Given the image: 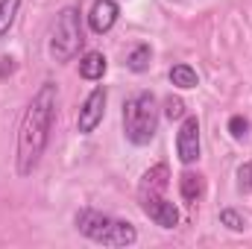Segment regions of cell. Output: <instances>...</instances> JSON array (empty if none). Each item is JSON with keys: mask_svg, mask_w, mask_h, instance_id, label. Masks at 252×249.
<instances>
[{"mask_svg": "<svg viewBox=\"0 0 252 249\" xmlns=\"http://www.w3.org/2000/svg\"><path fill=\"white\" fill-rule=\"evenodd\" d=\"M167 185H170V167H167V164H156V167H150V170L141 176L138 196H144V193H164Z\"/></svg>", "mask_w": 252, "mask_h": 249, "instance_id": "obj_9", "label": "cell"}, {"mask_svg": "<svg viewBox=\"0 0 252 249\" xmlns=\"http://www.w3.org/2000/svg\"><path fill=\"white\" fill-rule=\"evenodd\" d=\"M124 132L135 147H147L158 132V106L150 91L129 97L124 106Z\"/></svg>", "mask_w": 252, "mask_h": 249, "instance_id": "obj_3", "label": "cell"}, {"mask_svg": "<svg viewBox=\"0 0 252 249\" xmlns=\"http://www.w3.org/2000/svg\"><path fill=\"white\" fill-rule=\"evenodd\" d=\"M164 115H167L170 121H182V118H185V103H182L179 97H167V100H164Z\"/></svg>", "mask_w": 252, "mask_h": 249, "instance_id": "obj_16", "label": "cell"}, {"mask_svg": "<svg viewBox=\"0 0 252 249\" xmlns=\"http://www.w3.org/2000/svg\"><path fill=\"white\" fill-rule=\"evenodd\" d=\"M56 103H59V91L53 82H44L35 97L30 100L24 118H21V129H18V147H15V161H18V176H30L47 144H50V132H53V121H56Z\"/></svg>", "mask_w": 252, "mask_h": 249, "instance_id": "obj_1", "label": "cell"}, {"mask_svg": "<svg viewBox=\"0 0 252 249\" xmlns=\"http://www.w3.org/2000/svg\"><path fill=\"white\" fill-rule=\"evenodd\" d=\"M73 223H76L79 235H85L88 241L103 244V247H132L138 241V229L129 220H118V217L94 211V208L76 211Z\"/></svg>", "mask_w": 252, "mask_h": 249, "instance_id": "obj_2", "label": "cell"}, {"mask_svg": "<svg viewBox=\"0 0 252 249\" xmlns=\"http://www.w3.org/2000/svg\"><path fill=\"white\" fill-rule=\"evenodd\" d=\"M170 82L176 88H196L199 85V76H196V70L190 64H173L170 67Z\"/></svg>", "mask_w": 252, "mask_h": 249, "instance_id": "obj_13", "label": "cell"}, {"mask_svg": "<svg viewBox=\"0 0 252 249\" xmlns=\"http://www.w3.org/2000/svg\"><path fill=\"white\" fill-rule=\"evenodd\" d=\"M106 56L100 53V50H88L82 59H79V76L82 79H103V73H106Z\"/></svg>", "mask_w": 252, "mask_h": 249, "instance_id": "obj_10", "label": "cell"}, {"mask_svg": "<svg viewBox=\"0 0 252 249\" xmlns=\"http://www.w3.org/2000/svg\"><path fill=\"white\" fill-rule=\"evenodd\" d=\"M138 199H141L144 214H147L156 226H161V229H176V226H179V208H176L164 193H144V196H138Z\"/></svg>", "mask_w": 252, "mask_h": 249, "instance_id": "obj_6", "label": "cell"}, {"mask_svg": "<svg viewBox=\"0 0 252 249\" xmlns=\"http://www.w3.org/2000/svg\"><path fill=\"white\" fill-rule=\"evenodd\" d=\"M82 12L76 6H64L50 32V56L53 62H70L82 47Z\"/></svg>", "mask_w": 252, "mask_h": 249, "instance_id": "obj_4", "label": "cell"}, {"mask_svg": "<svg viewBox=\"0 0 252 249\" xmlns=\"http://www.w3.org/2000/svg\"><path fill=\"white\" fill-rule=\"evenodd\" d=\"M229 132H232V138H244L247 132H250V121L244 118V115H235V118H229Z\"/></svg>", "mask_w": 252, "mask_h": 249, "instance_id": "obj_17", "label": "cell"}, {"mask_svg": "<svg viewBox=\"0 0 252 249\" xmlns=\"http://www.w3.org/2000/svg\"><path fill=\"white\" fill-rule=\"evenodd\" d=\"M150 62H153V50H150V44H138V47H132V53L126 56V67H129L132 73H144V70H150Z\"/></svg>", "mask_w": 252, "mask_h": 249, "instance_id": "obj_12", "label": "cell"}, {"mask_svg": "<svg viewBox=\"0 0 252 249\" xmlns=\"http://www.w3.org/2000/svg\"><path fill=\"white\" fill-rule=\"evenodd\" d=\"M18 9H21V0H0V38L12 30Z\"/></svg>", "mask_w": 252, "mask_h": 249, "instance_id": "obj_14", "label": "cell"}, {"mask_svg": "<svg viewBox=\"0 0 252 249\" xmlns=\"http://www.w3.org/2000/svg\"><path fill=\"white\" fill-rule=\"evenodd\" d=\"M238 187H241L244 193H252V161H247V164L238 167Z\"/></svg>", "mask_w": 252, "mask_h": 249, "instance_id": "obj_18", "label": "cell"}, {"mask_svg": "<svg viewBox=\"0 0 252 249\" xmlns=\"http://www.w3.org/2000/svg\"><path fill=\"white\" fill-rule=\"evenodd\" d=\"M106 100H109L106 85H97V88L85 97V103H82V109H79V118H76V129H79V135H91L97 126L103 124Z\"/></svg>", "mask_w": 252, "mask_h": 249, "instance_id": "obj_5", "label": "cell"}, {"mask_svg": "<svg viewBox=\"0 0 252 249\" xmlns=\"http://www.w3.org/2000/svg\"><path fill=\"white\" fill-rule=\"evenodd\" d=\"M118 15H121V6H118L115 0H94V6H91V12H88V27H91V32H97V35L109 32V30L118 24Z\"/></svg>", "mask_w": 252, "mask_h": 249, "instance_id": "obj_8", "label": "cell"}, {"mask_svg": "<svg viewBox=\"0 0 252 249\" xmlns=\"http://www.w3.org/2000/svg\"><path fill=\"white\" fill-rule=\"evenodd\" d=\"M220 223H223L226 229H232V232H244V229H247L244 214L235 211V208H223V211H220Z\"/></svg>", "mask_w": 252, "mask_h": 249, "instance_id": "obj_15", "label": "cell"}, {"mask_svg": "<svg viewBox=\"0 0 252 249\" xmlns=\"http://www.w3.org/2000/svg\"><path fill=\"white\" fill-rule=\"evenodd\" d=\"M202 190H205V182H202V176H199V173L185 170V173L179 176V193H182V199H185V202H196V199L202 196Z\"/></svg>", "mask_w": 252, "mask_h": 249, "instance_id": "obj_11", "label": "cell"}, {"mask_svg": "<svg viewBox=\"0 0 252 249\" xmlns=\"http://www.w3.org/2000/svg\"><path fill=\"white\" fill-rule=\"evenodd\" d=\"M202 153L199 144V121L196 118H182V126L176 132V156L182 164H193Z\"/></svg>", "mask_w": 252, "mask_h": 249, "instance_id": "obj_7", "label": "cell"}]
</instances>
